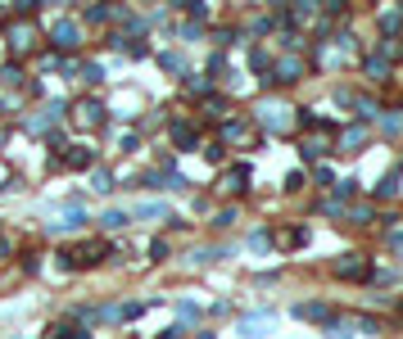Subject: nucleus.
<instances>
[{
    "label": "nucleus",
    "instance_id": "f257e3e1",
    "mask_svg": "<svg viewBox=\"0 0 403 339\" xmlns=\"http://www.w3.org/2000/svg\"><path fill=\"white\" fill-rule=\"evenodd\" d=\"M109 258H118V249H113V240H100V236L78 240V245L59 249V263L69 267V271H95V267L109 263Z\"/></svg>",
    "mask_w": 403,
    "mask_h": 339
},
{
    "label": "nucleus",
    "instance_id": "f03ea898",
    "mask_svg": "<svg viewBox=\"0 0 403 339\" xmlns=\"http://www.w3.org/2000/svg\"><path fill=\"white\" fill-rule=\"evenodd\" d=\"M5 36H9V50H14V55H27V50L41 45V27H36V18H9Z\"/></svg>",
    "mask_w": 403,
    "mask_h": 339
},
{
    "label": "nucleus",
    "instance_id": "7ed1b4c3",
    "mask_svg": "<svg viewBox=\"0 0 403 339\" xmlns=\"http://www.w3.org/2000/svg\"><path fill=\"white\" fill-rule=\"evenodd\" d=\"M78 45H82V23H78V18H69V14H59L50 23V50L55 55H73Z\"/></svg>",
    "mask_w": 403,
    "mask_h": 339
},
{
    "label": "nucleus",
    "instance_id": "20e7f679",
    "mask_svg": "<svg viewBox=\"0 0 403 339\" xmlns=\"http://www.w3.org/2000/svg\"><path fill=\"white\" fill-rule=\"evenodd\" d=\"M64 109H69L64 100H50V104H41L36 113H27V118H23V131H32V136H50V131H55V122L64 118Z\"/></svg>",
    "mask_w": 403,
    "mask_h": 339
},
{
    "label": "nucleus",
    "instance_id": "39448f33",
    "mask_svg": "<svg viewBox=\"0 0 403 339\" xmlns=\"http://www.w3.org/2000/svg\"><path fill=\"white\" fill-rule=\"evenodd\" d=\"M272 322H276L272 308H258V312H245L241 322H236V335L241 339H263L267 331H272Z\"/></svg>",
    "mask_w": 403,
    "mask_h": 339
},
{
    "label": "nucleus",
    "instance_id": "423d86ee",
    "mask_svg": "<svg viewBox=\"0 0 403 339\" xmlns=\"http://www.w3.org/2000/svg\"><path fill=\"white\" fill-rule=\"evenodd\" d=\"M285 113H295V109H285V104H258V109H254V118H249V122H258L263 131L281 136L285 127H290V118H285Z\"/></svg>",
    "mask_w": 403,
    "mask_h": 339
},
{
    "label": "nucleus",
    "instance_id": "0eeeda50",
    "mask_svg": "<svg viewBox=\"0 0 403 339\" xmlns=\"http://www.w3.org/2000/svg\"><path fill=\"white\" fill-rule=\"evenodd\" d=\"M299 77H304V59L299 55H285V59L272 64V73L263 77V86H290V82H299Z\"/></svg>",
    "mask_w": 403,
    "mask_h": 339
},
{
    "label": "nucleus",
    "instance_id": "6e6552de",
    "mask_svg": "<svg viewBox=\"0 0 403 339\" xmlns=\"http://www.w3.org/2000/svg\"><path fill=\"white\" fill-rule=\"evenodd\" d=\"M331 271H335L340 280H372V263H367L362 254H340V258L331 263Z\"/></svg>",
    "mask_w": 403,
    "mask_h": 339
},
{
    "label": "nucleus",
    "instance_id": "1a4fd4ad",
    "mask_svg": "<svg viewBox=\"0 0 403 339\" xmlns=\"http://www.w3.org/2000/svg\"><path fill=\"white\" fill-rule=\"evenodd\" d=\"M168 140L177 150H199V122L190 118H168Z\"/></svg>",
    "mask_w": 403,
    "mask_h": 339
},
{
    "label": "nucleus",
    "instance_id": "9d476101",
    "mask_svg": "<svg viewBox=\"0 0 403 339\" xmlns=\"http://www.w3.org/2000/svg\"><path fill=\"white\" fill-rule=\"evenodd\" d=\"M362 145H367V127H362V122H349V127L335 131V145H331V150H335V154H362Z\"/></svg>",
    "mask_w": 403,
    "mask_h": 339
},
{
    "label": "nucleus",
    "instance_id": "9b49d317",
    "mask_svg": "<svg viewBox=\"0 0 403 339\" xmlns=\"http://www.w3.org/2000/svg\"><path fill=\"white\" fill-rule=\"evenodd\" d=\"M249 136H254V122L245 118H222L218 122V145H241V140H249Z\"/></svg>",
    "mask_w": 403,
    "mask_h": 339
},
{
    "label": "nucleus",
    "instance_id": "f8f14e48",
    "mask_svg": "<svg viewBox=\"0 0 403 339\" xmlns=\"http://www.w3.org/2000/svg\"><path fill=\"white\" fill-rule=\"evenodd\" d=\"M390 55H395V45L381 41L376 55H367V59H362V73H367L372 82H386V77H390Z\"/></svg>",
    "mask_w": 403,
    "mask_h": 339
},
{
    "label": "nucleus",
    "instance_id": "ddd939ff",
    "mask_svg": "<svg viewBox=\"0 0 403 339\" xmlns=\"http://www.w3.org/2000/svg\"><path fill=\"white\" fill-rule=\"evenodd\" d=\"M59 163H64L69 172H91V168H100V154H95L91 145H73V150L64 154Z\"/></svg>",
    "mask_w": 403,
    "mask_h": 339
},
{
    "label": "nucleus",
    "instance_id": "4468645a",
    "mask_svg": "<svg viewBox=\"0 0 403 339\" xmlns=\"http://www.w3.org/2000/svg\"><path fill=\"white\" fill-rule=\"evenodd\" d=\"M290 312L299 317V322H322V326H326V322H335V308H331V303H322V298H309V303H295Z\"/></svg>",
    "mask_w": 403,
    "mask_h": 339
},
{
    "label": "nucleus",
    "instance_id": "2eb2a0df",
    "mask_svg": "<svg viewBox=\"0 0 403 339\" xmlns=\"http://www.w3.org/2000/svg\"><path fill=\"white\" fill-rule=\"evenodd\" d=\"M104 113H109V109H104L100 95H82V100H78V122H82V127H100Z\"/></svg>",
    "mask_w": 403,
    "mask_h": 339
},
{
    "label": "nucleus",
    "instance_id": "dca6fc26",
    "mask_svg": "<svg viewBox=\"0 0 403 339\" xmlns=\"http://www.w3.org/2000/svg\"><path fill=\"white\" fill-rule=\"evenodd\" d=\"M249 177H254V172H249V163H236V168L222 172V181H218V186H222L227 195H245V190H249Z\"/></svg>",
    "mask_w": 403,
    "mask_h": 339
},
{
    "label": "nucleus",
    "instance_id": "f3484780",
    "mask_svg": "<svg viewBox=\"0 0 403 339\" xmlns=\"http://www.w3.org/2000/svg\"><path fill=\"white\" fill-rule=\"evenodd\" d=\"M41 339H91V331H86V326H78V322H55Z\"/></svg>",
    "mask_w": 403,
    "mask_h": 339
},
{
    "label": "nucleus",
    "instance_id": "a211bd4d",
    "mask_svg": "<svg viewBox=\"0 0 403 339\" xmlns=\"http://www.w3.org/2000/svg\"><path fill=\"white\" fill-rule=\"evenodd\" d=\"M181 86H186L190 95H199V100L213 95V77H204V73H181Z\"/></svg>",
    "mask_w": 403,
    "mask_h": 339
},
{
    "label": "nucleus",
    "instance_id": "6ab92c4d",
    "mask_svg": "<svg viewBox=\"0 0 403 339\" xmlns=\"http://www.w3.org/2000/svg\"><path fill=\"white\" fill-rule=\"evenodd\" d=\"M132 212V222H155V217H163V222H168L172 217V208H168V203H155V199H150V203H136V208H127Z\"/></svg>",
    "mask_w": 403,
    "mask_h": 339
},
{
    "label": "nucleus",
    "instance_id": "aec40b11",
    "mask_svg": "<svg viewBox=\"0 0 403 339\" xmlns=\"http://www.w3.org/2000/svg\"><path fill=\"white\" fill-rule=\"evenodd\" d=\"M95 222H100L104 231H122V226H132V212H127V208H104Z\"/></svg>",
    "mask_w": 403,
    "mask_h": 339
},
{
    "label": "nucleus",
    "instance_id": "412c9836",
    "mask_svg": "<svg viewBox=\"0 0 403 339\" xmlns=\"http://www.w3.org/2000/svg\"><path fill=\"white\" fill-rule=\"evenodd\" d=\"M344 217H349V226H372L376 222V203H353V208H344Z\"/></svg>",
    "mask_w": 403,
    "mask_h": 339
},
{
    "label": "nucleus",
    "instance_id": "4be33fe9",
    "mask_svg": "<svg viewBox=\"0 0 403 339\" xmlns=\"http://www.w3.org/2000/svg\"><path fill=\"white\" fill-rule=\"evenodd\" d=\"M326 154H335L326 140H313V136H309V140H299V159L304 163H318V159H326Z\"/></svg>",
    "mask_w": 403,
    "mask_h": 339
},
{
    "label": "nucleus",
    "instance_id": "5701e85b",
    "mask_svg": "<svg viewBox=\"0 0 403 339\" xmlns=\"http://www.w3.org/2000/svg\"><path fill=\"white\" fill-rule=\"evenodd\" d=\"M91 190L95 195H109V190H118V177L109 168H91Z\"/></svg>",
    "mask_w": 403,
    "mask_h": 339
},
{
    "label": "nucleus",
    "instance_id": "b1692460",
    "mask_svg": "<svg viewBox=\"0 0 403 339\" xmlns=\"http://www.w3.org/2000/svg\"><path fill=\"white\" fill-rule=\"evenodd\" d=\"M395 195H399V168H390L386 177H381V186L372 190V203L376 199H395Z\"/></svg>",
    "mask_w": 403,
    "mask_h": 339
},
{
    "label": "nucleus",
    "instance_id": "393cba45",
    "mask_svg": "<svg viewBox=\"0 0 403 339\" xmlns=\"http://www.w3.org/2000/svg\"><path fill=\"white\" fill-rule=\"evenodd\" d=\"M353 113H358V122L367 127V122H376V118H381V104H376V100H367V95H358V100H353Z\"/></svg>",
    "mask_w": 403,
    "mask_h": 339
},
{
    "label": "nucleus",
    "instance_id": "a878e982",
    "mask_svg": "<svg viewBox=\"0 0 403 339\" xmlns=\"http://www.w3.org/2000/svg\"><path fill=\"white\" fill-rule=\"evenodd\" d=\"M150 308H155V298H132V303H122L118 308V322H136L141 312H150Z\"/></svg>",
    "mask_w": 403,
    "mask_h": 339
},
{
    "label": "nucleus",
    "instance_id": "bb28decb",
    "mask_svg": "<svg viewBox=\"0 0 403 339\" xmlns=\"http://www.w3.org/2000/svg\"><path fill=\"white\" fill-rule=\"evenodd\" d=\"M236 222H241V208H236V203H232V208H218V212H213V222H208V226H213V231H232Z\"/></svg>",
    "mask_w": 403,
    "mask_h": 339
},
{
    "label": "nucleus",
    "instance_id": "cd10ccee",
    "mask_svg": "<svg viewBox=\"0 0 403 339\" xmlns=\"http://www.w3.org/2000/svg\"><path fill=\"white\" fill-rule=\"evenodd\" d=\"M381 131H386V136H399L403 131V109H381Z\"/></svg>",
    "mask_w": 403,
    "mask_h": 339
},
{
    "label": "nucleus",
    "instance_id": "c85d7f7f",
    "mask_svg": "<svg viewBox=\"0 0 403 339\" xmlns=\"http://www.w3.org/2000/svg\"><path fill=\"white\" fill-rule=\"evenodd\" d=\"M177 9H181V14H186V18H190V23H204V18H208V14H213V9H208V5H204V0H181V5H177Z\"/></svg>",
    "mask_w": 403,
    "mask_h": 339
},
{
    "label": "nucleus",
    "instance_id": "c756f323",
    "mask_svg": "<svg viewBox=\"0 0 403 339\" xmlns=\"http://www.w3.org/2000/svg\"><path fill=\"white\" fill-rule=\"evenodd\" d=\"M78 73H82V82H86V86H100V82H104V64H95V59H82V64H78Z\"/></svg>",
    "mask_w": 403,
    "mask_h": 339
},
{
    "label": "nucleus",
    "instance_id": "7c9ffc66",
    "mask_svg": "<svg viewBox=\"0 0 403 339\" xmlns=\"http://www.w3.org/2000/svg\"><path fill=\"white\" fill-rule=\"evenodd\" d=\"M109 14H113V5H86L82 9V18H78V23H109Z\"/></svg>",
    "mask_w": 403,
    "mask_h": 339
},
{
    "label": "nucleus",
    "instance_id": "2f4dec72",
    "mask_svg": "<svg viewBox=\"0 0 403 339\" xmlns=\"http://www.w3.org/2000/svg\"><path fill=\"white\" fill-rule=\"evenodd\" d=\"M322 335L326 339H353V322H340V317H335V322L322 326Z\"/></svg>",
    "mask_w": 403,
    "mask_h": 339
},
{
    "label": "nucleus",
    "instance_id": "473e14b6",
    "mask_svg": "<svg viewBox=\"0 0 403 339\" xmlns=\"http://www.w3.org/2000/svg\"><path fill=\"white\" fill-rule=\"evenodd\" d=\"M249 68H254V73H272V55H267L263 45H254V50H249Z\"/></svg>",
    "mask_w": 403,
    "mask_h": 339
},
{
    "label": "nucleus",
    "instance_id": "72a5a7b5",
    "mask_svg": "<svg viewBox=\"0 0 403 339\" xmlns=\"http://www.w3.org/2000/svg\"><path fill=\"white\" fill-rule=\"evenodd\" d=\"M204 118H218V122L227 118V95H208L204 100Z\"/></svg>",
    "mask_w": 403,
    "mask_h": 339
},
{
    "label": "nucleus",
    "instance_id": "f704fd0d",
    "mask_svg": "<svg viewBox=\"0 0 403 339\" xmlns=\"http://www.w3.org/2000/svg\"><path fill=\"white\" fill-rule=\"evenodd\" d=\"M281 245H285V249L309 245V226H290V231H281Z\"/></svg>",
    "mask_w": 403,
    "mask_h": 339
},
{
    "label": "nucleus",
    "instance_id": "c9c22d12",
    "mask_svg": "<svg viewBox=\"0 0 403 339\" xmlns=\"http://www.w3.org/2000/svg\"><path fill=\"white\" fill-rule=\"evenodd\" d=\"M218 258H227V249H195V254H190V267H208V263H218Z\"/></svg>",
    "mask_w": 403,
    "mask_h": 339
},
{
    "label": "nucleus",
    "instance_id": "e433bc0d",
    "mask_svg": "<svg viewBox=\"0 0 403 339\" xmlns=\"http://www.w3.org/2000/svg\"><path fill=\"white\" fill-rule=\"evenodd\" d=\"M331 195H335V203H344V199H353V195H358V181H353V177H344V181H335V186H331Z\"/></svg>",
    "mask_w": 403,
    "mask_h": 339
},
{
    "label": "nucleus",
    "instance_id": "4c0bfd02",
    "mask_svg": "<svg viewBox=\"0 0 403 339\" xmlns=\"http://www.w3.org/2000/svg\"><path fill=\"white\" fill-rule=\"evenodd\" d=\"M23 82V64H0V86H18Z\"/></svg>",
    "mask_w": 403,
    "mask_h": 339
},
{
    "label": "nucleus",
    "instance_id": "58836bf2",
    "mask_svg": "<svg viewBox=\"0 0 403 339\" xmlns=\"http://www.w3.org/2000/svg\"><path fill=\"white\" fill-rule=\"evenodd\" d=\"M177 317H181V326H186V331H190V326L199 322V308L190 303V298H181V303H177Z\"/></svg>",
    "mask_w": 403,
    "mask_h": 339
},
{
    "label": "nucleus",
    "instance_id": "ea45409f",
    "mask_svg": "<svg viewBox=\"0 0 403 339\" xmlns=\"http://www.w3.org/2000/svg\"><path fill=\"white\" fill-rule=\"evenodd\" d=\"M127 55H132V59H146V55H150V41H146V36H127Z\"/></svg>",
    "mask_w": 403,
    "mask_h": 339
},
{
    "label": "nucleus",
    "instance_id": "a19ab883",
    "mask_svg": "<svg viewBox=\"0 0 403 339\" xmlns=\"http://www.w3.org/2000/svg\"><path fill=\"white\" fill-rule=\"evenodd\" d=\"M222 73H227V55L213 50V55H208V73H204V77H222Z\"/></svg>",
    "mask_w": 403,
    "mask_h": 339
},
{
    "label": "nucleus",
    "instance_id": "79ce46f5",
    "mask_svg": "<svg viewBox=\"0 0 403 339\" xmlns=\"http://www.w3.org/2000/svg\"><path fill=\"white\" fill-rule=\"evenodd\" d=\"M163 258H168V240L155 236V240H150V263H163Z\"/></svg>",
    "mask_w": 403,
    "mask_h": 339
},
{
    "label": "nucleus",
    "instance_id": "37998d69",
    "mask_svg": "<svg viewBox=\"0 0 403 339\" xmlns=\"http://www.w3.org/2000/svg\"><path fill=\"white\" fill-rule=\"evenodd\" d=\"M399 23H403V5H399V9H386V14H381V27H386V32H395Z\"/></svg>",
    "mask_w": 403,
    "mask_h": 339
},
{
    "label": "nucleus",
    "instance_id": "c03bdc74",
    "mask_svg": "<svg viewBox=\"0 0 403 339\" xmlns=\"http://www.w3.org/2000/svg\"><path fill=\"white\" fill-rule=\"evenodd\" d=\"M159 64L168 68V73H181V68H186V64H181V55H177V50H163V55H159Z\"/></svg>",
    "mask_w": 403,
    "mask_h": 339
},
{
    "label": "nucleus",
    "instance_id": "a18cd8bd",
    "mask_svg": "<svg viewBox=\"0 0 403 339\" xmlns=\"http://www.w3.org/2000/svg\"><path fill=\"white\" fill-rule=\"evenodd\" d=\"M177 36H181V41H195V36H204V23H181Z\"/></svg>",
    "mask_w": 403,
    "mask_h": 339
},
{
    "label": "nucleus",
    "instance_id": "49530a36",
    "mask_svg": "<svg viewBox=\"0 0 403 339\" xmlns=\"http://www.w3.org/2000/svg\"><path fill=\"white\" fill-rule=\"evenodd\" d=\"M249 249H272V231H254V236H249Z\"/></svg>",
    "mask_w": 403,
    "mask_h": 339
},
{
    "label": "nucleus",
    "instance_id": "de8ad7c7",
    "mask_svg": "<svg viewBox=\"0 0 403 339\" xmlns=\"http://www.w3.org/2000/svg\"><path fill=\"white\" fill-rule=\"evenodd\" d=\"M236 36H241L236 27H218V32H213V41H218V45H236Z\"/></svg>",
    "mask_w": 403,
    "mask_h": 339
},
{
    "label": "nucleus",
    "instance_id": "09e8293b",
    "mask_svg": "<svg viewBox=\"0 0 403 339\" xmlns=\"http://www.w3.org/2000/svg\"><path fill=\"white\" fill-rule=\"evenodd\" d=\"M204 159H208V163H222V159H227V145H218V140L204 145Z\"/></svg>",
    "mask_w": 403,
    "mask_h": 339
},
{
    "label": "nucleus",
    "instance_id": "8fccbe9b",
    "mask_svg": "<svg viewBox=\"0 0 403 339\" xmlns=\"http://www.w3.org/2000/svg\"><path fill=\"white\" fill-rule=\"evenodd\" d=\"M313 181H318V186H335V172L331 168H313Z\"/></svg>",
    "mask_w": 403,
    "mask_h": 339
},
{
    "label": "nucleus",
    "instance_id": "3c124183",
    "mask_svg": "<svg viewBox=\"0 0 403 339\" xmlns=\"http://www.w3.org/2000/svg\"><path fill=\"white\" fill-rule=\"evenodd\" d=\"M353 100H358L353 91H344V86H335V104H344V109H353Z\"/></svg>",
    "mask_w": 403,
    "mask_h": 339
},
{
    "label": "nucleus",
    "instance_id": "603ef678",
    "mask_svg": "<svg viewBox=\"0 0 403 339\" xmlns=\"http://www.w3.org/2000/svg\"><path fill=\"white\" fill-rule=\"evenodd\" d=\"M304 181H309V177H304V172H290V177H285V190H290V195H295V190H304Z\"/></svg>",
    "mask_w": 403,
    "mask_h": 339
},
{
    "label": "nucleus",
    "instance_id": "864d4df0",
    "mask_svg": "<svg viewBox=\"0 0 403 339\" xmlns=\"http://www.w3.org/2000/svg\"><path fill=\"white\" fill-rule=\"evenodd\" d=\"M386 245L395 249V254H403V231H386Z\"/></svg>",
    "mask_w": 403,
    "mask_h": 339
},
{
    "label": "nucleus",
    "instance_id": "5fc2aeb1",
    "mask_svg": "<svg viewBox=\"0 0 403 339\" xmlns=\"http://www.w3.org/2000/svg\"><path fill=\"white\" fill-rule=\"evenodd\" d=\"M9 258H14V240L0 236V263H9Z\"/></svg>",
    "mask_w": 403,
    "mask_h": 339
},
{
    "label": "nucleus",
    "instance_id": "6e6d98bb",
    "mask_svg": "<svg viewBox=\"0 0 403 339\" xmlns=\"http://www.w3.org/2000/svg\"><path fill=\"white\" fill-rule=\"evenodd\" d=\"M159 339H186V326H181V322H177V326H168V331H163Z\"/></svg>",
    "mask_w": 403,
    "mask_h": 339
},
{
    "label": "nucleus",
    "instance_id": "4d7b16f0",
    "mask_svg": "<svg viewBox=\"0 0 403 339\" xmlns=\"http://www.w3.org/2000/svg\"><path fill=\"white\" fill-rule=\"evenodd\" d=\"M141 150V136H122V154H136Z\"/></svg>",
    "mask_w": 403,
    "mask_h": 339
},
{
    "label": "nucleus",
    "instance_id": "13d9d810",
    "mask_svg": "<svg viewBox=\"0 0 403 339\" xmlns=\"http://www.w3.org/2000/svg\"><path fill=\"white\" fill-rule=\"evenodd\" d=\"M195 339H218V335L213 331H195Z\"/></svg>",
    "mask_w": 403,
    "mask_h": 339
}]
</instances>
